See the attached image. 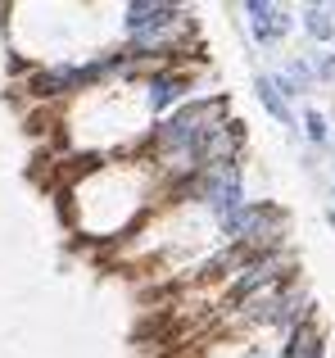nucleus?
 I'll return each mask as SVG.
<instances>
[{
  "mask_svg": "<svg viewBox=\"0 0 335 358\" xmlns=\"http://www.w3.org/2000/svg\"><path fill=\"white\" fill-rule=\"evenodd\" d=\"M123 27H127V41H132V36H172V32H186V9L136 0V5L123 9Z\"/></svg>",
  "mask_w": 335,
  "mask_h": 358,
  "instance_id": "nucleus-2",
  "label": "nucleus"
},
{
  "mask_svg": "<svg viewBox=\"0 0 335 358\" xmlns=\"http://www.w3.org/2000/svg\"><path fill=\"white\" fill-rule=\"evenodd\" d=\"M304 32L313 41H335V5H304Z\"/></svg>",
  "mask_w": 335,
  "mask_h": 358,
  "instance_id": "nucleus-5",
  "label": "nucleus"
},
{
  "mask_svg": "<svg viewBox=\"0 0 335 358\" xmlns=\"http://www.w3.org/2000/svg\"><path fill=\"white\" fill-rule=\"evenodd\" d=\"M272 82L281 87V96H299V91L313 87V64H308V59H290Z\"/></svg>",
  "mask_w": 335,
  "mask_h": 358,
  "instance_id": "nucleus-6",
  "label": "nucleus"
},
{
  "mask_svg": "<svg viewBox=\"0 0 335 358\" xmlns=\"http://www.w3.org/2000/svg\"><path fill=\"white\" fill-rule=\"evenodd\" d=\"M181 191H186V195H195V200H200L218 222L236 218V213L245 209V186H240V168H236V164L204 168V173H200V177H191Z\"/></svg>",
  "mask_w": 335,
  "mask_h": 358,
  "instance_id": "nucleus-1",
  "label": "nucleus"
},
{
  "mask_svg": "<svg viewBox=\"0 0 335 358\" xmlns=\"http://www.w3.org/2000/svg\"><path fill=\"white\" fill-rule=\"evenodd\" d=\"M308 64H313V78H335V50L308 55Z\"/></svg>",
  "mask_w": 335,
  "mask_h": 358,
  "instance_id": "nucleus-9",
  "label": "nucleus"
},
{
  "mask_svg": "<svg viewBox=\"0 0 335 358\" xmlns=\"http://www.w3.org/2000/svg\"><path fill=\"white\" fill-rule=\"evenodd\" d=\"M304 131H308V141H327L331 131H327V118L318 114V109H308V114H304Z\"/></svg>",
  "mask_w": 335,
  "mask_h": 358,
  "instance_id": "nucleus-8",
  "label": "nucleus"
},
{
  "mask_svg": "<svg viewBox=\"0 0 335 358\" xmlns=\"http://www.w3.org/2000/svg\"><path fill=\"white\" fill-rule=\"evenodd\" d=\"M245 14H249V32H254L258 45H276V41H281V36L295 27V18L285 14L281 5H267V0H249Z\"/></svg>",
  "mask_w": 335,
  "mask_h": 358,
  "instance_id": "nucleus-3",
  "label": "nucleus"
},
{
  "mask_svg": "<svg viewBox=\"0 0 335 358\" xmlns=\"http://www.w3.org/2000/svg\"><path fill=\"white\" fill-rule=\"evenodd\" d=\"M258 100H263V109H267L276 122H290V105H285L281 87H276L272 78H258Z\"/></svg>",
  "mask_w": 335,
  "mask_h": 358,
  "instance_id": "nucleus-7",
  "label": "nucleus"
},
{
  "mask_svg": "<svg viewBox=\"0 0 335 358\" xmlns=\"http://www.w3.org/2000/svg\"><path fill=\"white\" fill-rule=\"evenodd\" d=\"M191 91V78H186L181 69H154L150 87H145V100H150L154 114H163V109H172L177 100Z\"/></svg>",
  "mask_w": 335,
  "mask_h": 358,
  "instance_id": "nucleus-4",
  "label": "nucleus"
}]
</instances>
